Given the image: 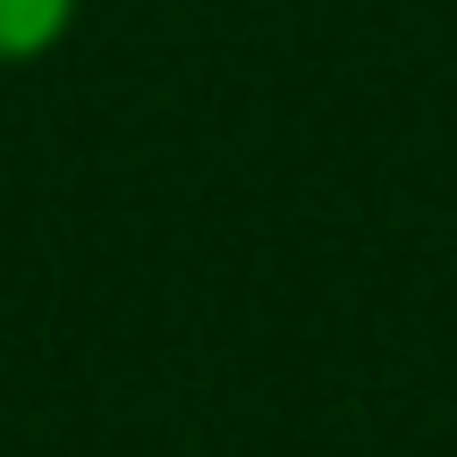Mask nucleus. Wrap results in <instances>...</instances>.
Listing matches in <instances>:
<instances>
[{"label":"nucleus","instance_id":"nucleus-1","mask_svg":"<svg viewBox=\"0 0 457 457\" xmlns=\"http://www.w3.org/2000/svg\"><path fill=\"white\" fill-rule=\"evenodd\" d=\"M68 17H77V0H0V68L43 60L68 34Z\"/></svg>","mask_w":457,"mask_h":457}]
</instances>
